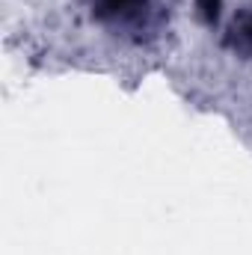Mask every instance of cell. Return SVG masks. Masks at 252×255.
I'll list each match as a JSON object with an SVG mask.
<instances>
[{
	"label": "cell",
	"mask_w": 252,
	"mask_h": 255,
	"mask_svg": "<svg viewBox=\"0 0 252 255\" xmlns=\"http://www.w3.org/2000/svg\"><path fill=\"white\" fill-rule=\"evenodd\" d=\"M89 9L101 27L136 45L157 39L166 24L160 0H89Z\"/></svg>",
	"instance_id": "6da1fadb"
},
{
	"label": "cell",
	"mask_w": 252,
	"mask_h": 255,
	"mask_svg": "<svg viewBox=\"0 0 252 255\" xmlns=\"http://www.w3.org/2000/svg\"><path fill=\"white\" fill-rule=\"evenodd\" d=\"M223 45H226L232 54H238V57H244V60H252V3L250 6H241V9L235 12L229 30H226V36H223Z\"/></svg>",
	"instance_id": "7a4b0ae2"
},
{
	"label": "cell",
	"mask_w": 252,
	"mask_h": 255,
	"mask_svg": "<svg viewBox=\"0 0 252 255\" xmlns=\"http://www.w3.org/2000/svg\"><path fill=\"white\" fill-rule=\"evenodd\" d=\"M196 15L205 27H217L223 18V0H196Z\"/></svg>",
	"instance_id": "3957f363"
}]
</instances>
